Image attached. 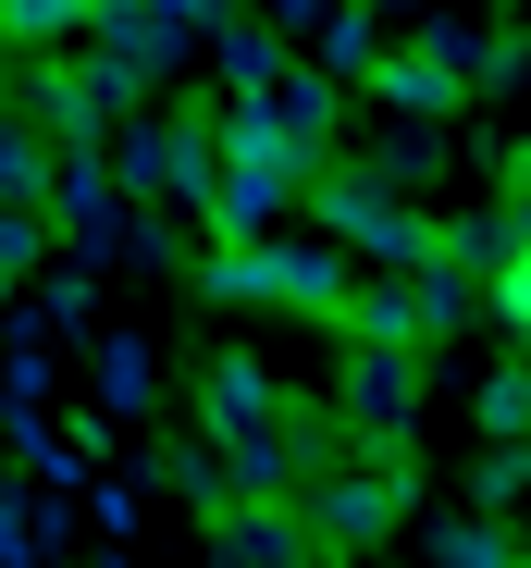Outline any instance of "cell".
Segmentation results:
<instances>
[{
	"mask_svg": "<svg viewBox=\"0 0 531 568\" xmlns=\"http://www.w3.org/2000/svg\"><path fill=\"white\" fill-rule=\"evenodd\" d=\"M62 199V161L38 124H0V211H50Z\"/></svg>",
	"mask_w": 531,
	"mask_h": 568,
	"instance_id": "cell-6",
	"label": "cell"
},
{
	"mask_svg": "<svg viewBox=\"0 0 531 568\" xmlns=\"http://www.w3.org/2000/svg\"><path fill=\"white\" fill-rule=\"evenodd\" d=\"M321 62H334V74H371V62H384V26H371V13H334V26H321Z\"/></svg>",
	"mask_w": 531,
	"mask_h": 568,
	"instance_id": "cell-12",
	"label": "cell"
},
{
	"mask_svg": "<svg viewBox=\"0 0 531 568\" xmlns=\"http://www.w3.org/2000/svg\"><path fill=\"white\" fill-rule=\"evenodd\" d=\"M309 235H334L346 260H371V272L432 260V223H420V199L396 185V161H334V173L309 185Z\"/></svg>",
	"mask_w": 531,
	"mask_h": 568,
	"instance_id": "cell-1",
	"label": "cell"
},
{
	"mask_svg": "<svg viewBox=\"0 0 531 568\" xmlns=\"http://www.w3.org/2000/svg\"><path fill=\"white\" fill-rule=\"evenodd\" d=\"M321 544H309V519L297 507H235V519H211V568H309Z\"/></svg>",
	"mask_w": 531,
	"mask_h": 568,
	"instance_id": "cell-4",
	"label": "cell"
},
{
	"mask_svg": "<svg viewBox=\"0 0 531 568\" xmlns=\"http://www.w3.org/2000/svg\"><path fill=\"white\" fill-rule=\"evenodd\" d=\"M50 260V211H0V284H25Z\"/></svg>",
	"mask_w": 531,
	"mask_h": 568,
	"instance_id": "cell-11",
	"label": "cell"
},
{
	"mask_svg": "<svg viewBox=\"0 0 531 568\" xmlns=\"http://www.w3.org/2000/svg\"><path fill=\"white\" fill-rule=\"evenodd\" d=\"M0 297H13V284H0Z\"/></svg>",
	"mask_w": 531,
	"mask_h": 568,
	"instance_id": "cell-13",
	"label": "cell"
},
{
	"mask_svg": "<svg viewBox=\"0 0 531 568\" xmlns=\"http://www.w3.org/2000/svg\"><path fill=\"white\" fill-rule=\"evenodd\" d=\"M432 568H531V556L507 544V519H446L432 531Z\"/></svg>",
	"mask_w": 531,
	"mask_h": 568,
	"instance_id": "cell-9",
	"label": "cell"
},
{
	"mask_svg": "<svg viewBox=\"0 0 531 568\" xmlns=\"http://www.w3.org/2000/svg\"><path fill=\"white\" fill-rule=\"evenodd\" d=\"M470 420H482V445H531V358L494 371V384L470 396Z\"/></svg>",
	"mask_w": 531,
	"mask_h": 568,
	"instance_id": "cell-8",
	"label": "cell"
},
{
	"mask_svg": "<svg viewBox=\"0 0 531 568\" xmlns=\"http://www.w3.org/2000/svg\"><path fill=\"white\" fill-rule=\"evenodd\" d=\"M371 100H384V112H420V124H446L470 87L446 74V50H384V62H371Z\"/></svg>",
	"mask_w": 531,
	"mask_h": 568,
	"instance_id": "cell-5",
	"label": "cell"
},
{
	"mask_svg": "<svg viewBox=\"0 0 531 568\" xmlns=\"http://www.w3.org/2000/svg\"><path fill=\"white\" fill-rule=\"evenodd\" d=\"M334 420L359 433V445H408V420H420V346H346Z\"/></svg>",
	"mask_w": 531,
	"mask_h": 568,
	"instance_id": "cell-3",
	"label": "cell"
},
{
	"mask_svg": "<svg viewBox=\"0 0 531 568\" xmlns=\"http://www.w3.org/2000/svg\"><path fill=\"white\" fill-rule=\"evenodd\" d=\"M86 396H100L112 420H136L149 408V346L136 334H100V346H86Z\"/></svg>",
	"mask_w": 531,
	"mask_h": 568,
	"instance_id": "cell-7",
	"label": "cell"
},
{
	"mask_svg": "<svg viewBox=\"0 0 531 568\" xmlns=\"http://www.w3.org/2000/svg\"><path fill=\"white\" fill-rule=\"evenodd\" d=\"M408 495H420L408 445H359L334 483H309V495H297V519H309V544H321V556H371V544L408 519Z\"/></svg>",
	"mask_w": 531,
	"mask_h": 568,
	"instance_id": "cell-2",
	"label": "cell"
},
{
	"mask_svg": "<svg viewBox=\"0 0 531 568\" xmlns=\"http://www.w3.org/2000/svg\"><path fill=\"white\" fill-rule=\"evenodd\" d=\"M519 495H531V445H482V469H470V507H482V519H507Z\"/></svg>",
	"mask_w": 531,
	"mask_h": 568,
	"instance_id": "cell-10",
	"label": "cell"
}]
</instances>
